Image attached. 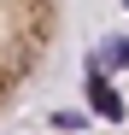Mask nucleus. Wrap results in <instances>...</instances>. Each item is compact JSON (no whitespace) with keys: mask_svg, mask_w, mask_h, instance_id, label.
<instances>
[{"mask_svg":"<svg viewBox=\"0 0 129 135\" xmlns=\"http://www.w3.org/2000/svg\"><path fill=\"white\" fill-rule=\"evenodd\" d=\"M59 18H64V0H0V118L47 71Z\"/></svg>","mask_w":129,"mask_h":135,"instance_id":"f257e3e1","label":"nucleus"}]
</instances>
